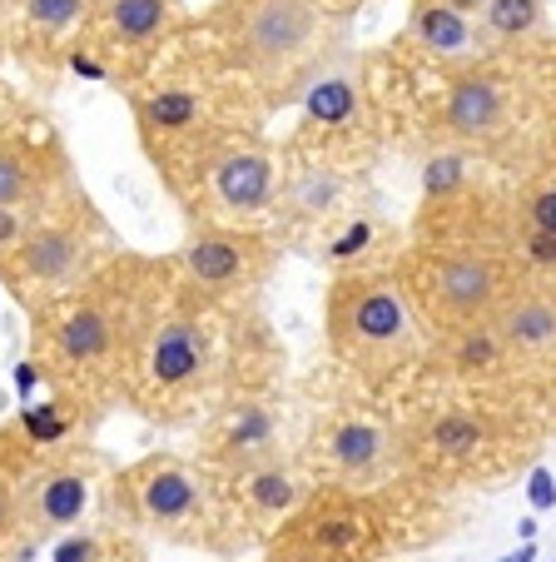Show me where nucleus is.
Wrapping results in <instances>:
<instances>
[{"label":"nucleus","instance_id":"ddd939ff","mask_svg":"<svg viewBox=\"0 0 556 562\" xmlns=\"http://www.w3.org/2000/svg\"><path fill=\"white\" fill-rule=\"evenodd\" d=\"M15 477V498H21L25 542H55L75 532L95 498V468L80 453H35L25 468H5Z\"/></svg>","mask_w":556,"mask_h":562},{"label":"nucleus","instance_id":"6ab92c4d","mask_svg":"<svg viewBox=\"0 0 556 562\" xmlns=\"http://www.w3.org/2000/svg\"><path fill=\"white\" fill-rule=\"evenodd\" d=\"M432 353H438L442 373L457 379L462 389L497 393V389H507V383H517L512 359H507L502 339H497L492 318H487V324H473V329L447 334V339H432Z\"/></svg>","mask_w":556,"mask_h":562},{"label":"nucleus","instance_id":"c85d7f7f","mask_svg":"<svg viewBox=\"0 0 556 562\" xmlns=\"http://www.w3.org/2000/svg\"><path fill=\"white\" fill-rule=\"evenodd\" d=\"M447 5H452V11H462V15H477L487 0H447Z\"/></svg>","mask_w":556,"mask_h":562},{"label":"nucleus","instance_id":"1a4fd4ad","mask_svg":"<svg viewBox=\"0 0 556 562\" xmlns=\"http://www.w3.org/2000/svg\"><path fill=\"white\" fill-rule=\"evenodd\" d=\"M328 15L318 0H234L229 55L269 105H294L328 70Z\"/></svg>","mask_w":556,"mask_h":562},{"label":"nucleus","instance_id":"f8f14e48","mask_svg":"<svg viewBox=\"0 0 556 562\" xmlns=\"http://www.w3.org/2000/svg\"><path fill=\"white\" fill-rule=\"evenodd\" d=\"M279 190H284V170L253 139H229L214 149L204 165L200 190L190 200L194 224H239V229H259L263 214L279 210Z\"/></svg>","mask_w":556,"mask_h":562},{"label":"nucleus","instance_id":"412c9836","mask_svg":"<svg viewBox=\"0 0 556 562\" xmlns=\"http://www.w3.org/2000/svg\"><path fill=\"white\" fill-rule=\"evenodd\" d=\"M55 180H60V170H50V155L41 145L15 135L0 139V210L55 204Z\"/></svg>","mask_w":556,"mask_h":562},{"label":"nucleus","instance_id":"423d86ee","mask_svg":"<svg viewBox=\"0 0 556 562\" xmlns=\"http://www.w3.org/2000/svg\"><path fill=\"white\" fill-rule=\"evenodd\" d=\"M398 274L408 284L428 339H447L457 329L487 324L526 279V269L507 245V229H473L418 239L398 259Z\"/></svg>","mask_w":556,"mask_h":562},{"label":"nucleus","instance_id":"2eb2a0df","mask_svg":"<svg viewBox=\"0 0 556 562\" xmlns=\"http://www.w3.org/2000/svg\"><path fill=\"white\" fill-rule=\"evenodd\" d=\"M273 453H279V408H273L269 389H234L229 398H219L209 428H204L200 463L219 477H234Z\"/></svg>","mask_w":556,"mask_h":562},{"label":"nucleus","instance_id":"7ed1b4c3","mask_svg":"<svg viewBox=\"0 0 556 562\" xmlns=\"http://www.w3.org/2000/svg\"><path fill=\"white\" fill-rule=\"evenodd\" d=\"M402 477L422 483L428 493L457 483H502L507 473L526 468L542 448V434L517 408H497L483 389L457 398H432L408 424H398Z\"/></svg>","mask_w":556,"mask_h":562},{"label":"nucleus","instance_id":"aec40b11","mask_svg":"<svg viewBox=\"0 0 556 562\" xmlns=\"http://www.w3.org/2000/svg\"><path fill=\"white\" fill-rule=\"evenodd\" d=\"M408 35H412V45H418L428 60L447 65L452 75L473 70L477 55H483V31L473 25V15L452 11L447 0H412Z\"/></svg>","mask_w":556,"mask_h":562},{"label":"nucleus","instance_id":"9d476101","mask_svg":"<svg viewBox=\"0 0 556 562\" xmlns=\"http://www.w3.org/2000/svg\"><path fill=\"white\" fill-rule=\"evenodd\" d=\"M273 239L263 229H239V224H194L190 239L169 259L174 289L194 294L209 308H239L269 284L273 274Z\"/></svg>","mask_w":556,"mask_h":562},{"label":"nucleus","instance_id":"4be33fe9","mask_svg":"<svg viewBox=\"0 0 556 562\" xmlns=\"http://www.w3.org/2000/svg\"><path fill=\"white\" fill-rule=\"evenodd\" d=\"M546 25V0H487L477 11V31L487 45H522L542 35Z\"/></svg>","mask_w":556,"mask_h":562},{"label":"nucleus","instance_id":"b1692460","mask_svg":"<svg viewBox=\"0 0 556 562\" xmlns=\"http://www.w3.org/2000/svg\"><path fill=\"white\" fill-rule=\"evenodd\" d=\"M304 105H308V125H324V130L353 125V115H358V80L348 70H324L314 86H308Z\"/></svg>","mask_w":556,"mask_h":562},{"label":"nucleus","instance_id":"f03ea898","mask_svg":"<svg viewBox=\"0 0 556 562\" xmlns=\"http://www.w3.org/2000/svg\"><path fill=\"white\" fill-rule=\"evenodd\" d=\"M428 488L393 477L383 488H333L314 483L308 498L263 538L269 562H402L428 542Z\"/></svg>","mask_w":556,"mask_h":562},{"label":"nucleus","instance_id":"cd10ccee","mask_svg":"<svg viewBox=\"0 0 556 562\" xmlns=\"http://www.w3.org/2000/svg\"><path fill=\"white\" fill-rule=\"evenodd\" d=\"M526 498H532L536 513L556 508V477L546 473V468H532V477H526Z\"/></svg>","mask_w":556,"mask_h":562},{"label":"nucleus","instance_id":"5701e85b","mask_svg":"<svg viewBox=\"0 0 556 562\" xmlns=\"http://www.w3.org/2000/svg\"><path fill=\"white\" fill-rule=\"evenodd\" d=\"M512 234H542V239H556V170L526 180L522 190L507 204V239Z\"/></svg>","mask_w":556,"mask_h":562},{"label":"nucleus","instance_id":"20e7f679","mask_svg":"<svg viewBox=\"0 0 556 562\" xmlns=\"http://www.w3.org/2000/svg\"><path fill=\"white\" fill-rule=\"evenodd\" d=\"M219 314L224 308L200 304L169 279L164 304L155 308L145 339H139L135 359H129L120 398L129 408H139L149 424L164 428L200 424L204 408L219 404L224 353H219V329H214Z\"/></svg>","mask_w":556,"mask_h":562},{"label":"nucleus","instance_id":"393cba45","mask_svg":"<svg viewBox=\"0 0 556 562\" xmlns=\"http://www.w3.org/2000/svg\"><path fill=\"white\" fill-rule=\"evenodd\" d=\"M21 21L31 41H60L90 21V0H21Z\"/></svg>","mask_w":556,"mask_h":562},{"label":"nucleus","instance_id":"f257e3e1","mask_svg":"<svg viewBox=\"0 0 556 562\" xmlns=\"http://www.w3.org/2000/svg\"><path fill=\"white\" fill-rule=\"evenodd\" d=\"M164 294L169 259L155 265L139 255H115L84 289L31 314V369L75 414L115 404Z\"/></svg>","mask_w":556,"mask_h":562},{"label":"nucleus","instance_id":"a211bd4d","mask_svg":"<svg viewBox=\"0 0 556 562\" xmlns=\"http://www.w3.org/2000/svg\"><path fill=\"white\" fill-rule=\"evenodd\" d=\"M100 55H145L174 31V0H90Z\"/></svg>","mask_w":556,"mask_h":562},{"label":"nucleus","instance_id":"0eeeda50","mask_svg":"<svg viewBox=\"0 0 556 562\" xmlns=\"http://www.w3.org/2000/svg\"><path fill=\"white\" fill-rule=\"evenodd\" d=\"M115 498L129 528H145L179 548L234 558L253 538L229 498V483L194 458L149 453L115 477Z\"/></svg>","mask_w":556,"mask_h":562},{"label":"nucleus","instance_id":"f3484780","mask_svg":"<svg viewBox=\"0 0 556 562\" xmlns=\"http://www.w3.org/2000/svg\"><path fill=\"white\" fill-rule=\"evenodd\" d=\"M224 483H229L234 508H239V518L249 522V532L259 542L308 498V488H314V477L298 473V463H288L284 453L263 458V463H253V468H243V473L224 477Z\"/></svg>","mask_w":556,"mask_h":562},{"label":"nucleus","instance_id":"4468645a","mask_svg":"<svg viewBox=\"0 0 556 562\" xmlns=\"http://www.w3.org/2000/svg\"><path fill=\"white\" fill-rule=\"evenodd\" d=\"M492 329L512 359L517 383L556 389V274H526L492 314Z\"/></svg>","mask_w":556,"mask_h":562},{"label":"nucleus","instance_id":"9b49d317","mask_svg":"<svg viewBox=\"0 0 556 562\" xmlns=\"http://www.w3.org/2000/svg\"><path fill=\"white\" fill-rule=\"evenodd\" d=\"M308 468H314V483H333V488H383V483L402 477L398 424L367 414V408H333L328 418L314 424Z\"/></svg>","mask_w":556,"mask_h":562},{"label":"nucleus","instance_id":"bb28decb","mask_svg":"<svg viewBox=\"0 0 556 562\" xmlns=\"http://www.w3.org/2000/svg\"><path fill=\"white\" fill-rule=\"evenodd\" d=\"M373 234H378V224L367 220V214H353V220L343 224V229L328 239V249L324 255L333 259L338 269H353V265H363V255L373 249Z\"/></svg>","mask_w":556,"mask_h":562},{"label":"nucleus","instance_id":"a878e982","mask_svg":"<svg viewBox=\"0 0 556 562\" xmlns=\"http://www.w3.org/2000/svg\"><path fill=\"white\" fill-rule=\"evenodd\" d=\"M25 522H21V498H15V477L0 463V562H21L25 558Z\"/></svg>","mask_w":556,"mask_h":562},{"label":"nucleus","instance_id":"dca6fc26","mask_svg":"<svg viewBox=\"0 0 556 562\" xmlns=\"http://www.w3.org/2000/svg\"><path fill=\"white\" fill-rule=\"evenodd\" d=\"M438 130L452 149H492L507 135V86L483 65L457 70L447 80V105L438 115Z\"/></svg>","mask_w":556,"mask_h":562},{"label":"nucleus","instance_id":"6e6552de","mask_svg":"<svg viewBox=\"0 0 556 562\" xmlns=\"http://www.w3.org/2000/svg\"><path fill=\"white\" fill-rule=\"evenodd\" d=\"M110 259L115 249H110L105 220L90 210L84 194H70V200L45 204L31 220V229L21 234V245L0 255V289L25 314H41V308L70 299L75 289H84Z\"/></svg>","mask_w":556,"mask_h":562},{"label":"nucleus","instance_id":"39448f33","mask_svg":"<svg viewBox=\"0 0 556 562\" xmlns=\"http://www.w3.org/2000/svg\"><path fill=\"white\" fill-rule=\"evenodd\" d=\"M324 339L363 389H388L418 369L428 353V329L398 265L338 269L324 289Z\"/></svg>","mask_w":556,"mask_h":562}]
</instances>
